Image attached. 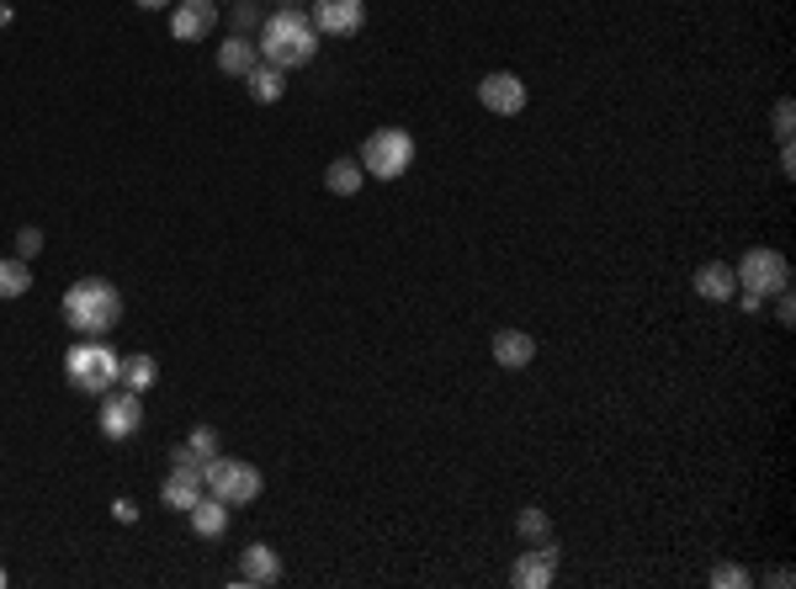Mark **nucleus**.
<instances>
[{
    "label": "nucleus",
    "instance_id": "nucleus-25",
    "mask_svg": "<svg viewBox=\"0 0 796 589\" xmlns=\"http://www.w3.org/2000/svg\"><path fill=\"white\" fill-rule=\"evenodd\" d=\"M712 589H749V574L733 568V563H716L712 568Z\"/></svg>",
    "mask_w": 796,
    "mask_h": 589
},
{
    "label": "nucleus",
    "instance_id": "nucleus-18",
    "mask_svg": "<svg viewBox=\"0 0 796 589\" xmlns=\"http://www.w3.org/2000/svg\"><path fill=\"white\" fill-rule=\"evenodd\" d=\"M244 85H250V96L261 101V107H272V101H281V91H287V70H277V64H255L250 75H244Z\"/></svg>",
    "mask_w": 796,
    "mask_h": 589
},
{
    "label": "nucleus",
    "instance_id": "nucleus-3",
    "mask_svg": "<svg viewBox=\"0 0 796 589\" xmlns=\"http://www.w3.org/2000/svg\"><path fill=\"white\" fill-rule=\"evenodd\" d=\"M64 377H70L80 393H96V398H101V393H112L122 383V356L112 351L101 335H96V340L80 335L75 346H70V356H64Z\"/></svg>",
    "mask_w": 796,
    "mask_h": 589
},
{
    "label": "nucleus",
    "instance_id": "nucleus-24",
    "mask_svg": "<svg viewBox=\"0 0 796 589\" xmlns=\"http://www.w3.org/2000/svg\"><path fill=\"white\" fill-rule=\"evenodd\" d=\"M770 122H775V139H781V144H792V133H796V107H792V101H775Z\"/></svg>",
    "mask_w": 796,
    "mask_h": 589
},
{
    "label": "nucleus",
    "instance_id": "nucleus-22",
    "mask_svg": "<svg viewBox=\"0 0 796 589\" xmlns=\"http://www.w3.org/2000/svg\"><path fill=\"white\" fill-rule=\"evenodd\" d=\"M202 468H207V462H202V457L192 452V446H170V472H186V478H202Z\"/></svg>",
    "mask_w": 796,
    "mask_h": 589
},
{
    "label": "nucleus",
    "instance_id": "nucleus-14",
    "mask_svg": "<svg viewBox=\"0 0 796 589\" xmlns=\"http://www.w3.org/2000/svg\"><path fill=\"white\" fill-rule=\"evenodd\" d=\"M531 356H536V340H531L526 329H499V335H494V361H499V366L520 372V366H531Z\"/></svg>",
    "mask_w": 796,
    "mask_h": 589
},
{
    "label": "nucleus",
    "instance_id": "nucleus-27",
    "mask_svg": "<svg viewBox=\"0 0 796 589\" xmlns=\"http://www.w3.org/2000/svg\"><path fill=\"white\" fill-rule=\"evenodd\" d=\"M255 22H261L255 0H239V5H234V33H244V38H250V27H255Z\"/></svg>",
    "mask_w": 796,
    "mask_h": 589
},
{
    "label": "nucleus",
    "instance_id": "nucleus-33",
    "mask_svg": "<svg viewBox=\"0 0 796 589\" xmlns=\"http://www.w3.org/2000/svg\"><path fill=\"white\" fill-rule=\"evenodd\" d=\"M0 27H11V5H0Z\"/></svg>",
    "mask_w": 796,
    "mask_h": 589
},
{
    "label": "nucleus",
    "instance_id": "nucleus-15",
    "mask_svg": "<svg viewBox=\"0 0 796 589\" xmlns=\"http://www.w3.org/2000/svg\"><path fill=\"white\" fill-rule=\"evenodd\" d=\"M696 292H701L707 303H727V298L738 292V276H733V266H722V261H707V266L696 272Z\"/></svg>",
    "mask_w": 796,
    "mask_h": 589
},
{
    "label": "nucleus",
    "instance_id": "nucleus-5",
    "mask_svg": "<svg viewBox=\"0 0 796 589\" xmlns=\"http://www.w3.org/2000/svg\"><path fill=\"white\" fill-rule=\"evenodd\" d=\"M361 170L377 176V181H398L409 165H414V139L403 128H377L366 144H361Z\"/></svg>",
    "mask_w": 796,
    "mask_h": 589
},
{
    "label": "nucleus",
    "instance_id": "nucleus-9",
    "mask_svg": "<svg viewBox=\"0 0 796 589\" xmlns=\"http://www.w3.org/2000/svg\"><path fill=\"white\" fill-rule=\"evenodd\" d=\"M478 101L494 118H516V112H526V80L510 75V70H494V75L478 80Z\"/></svg>",
    "mask_w": 796,
    "mask_h": 589
},
{
    "label": "nucleus",
    "instance_id": "nucleus-30",
    "mask_svg": "<svg viewBox=\"0 0 796 589\" xmlns=\"http://www.w3.org/2000/svg\"><path fill=\"white\" fill-rule=\"evenodd\" d=\"M112 515H118L122 526H133V520H138V505H133V500H118V505H112Z\"/></svg>",
    "mask_w": 796,
    "mask_h": 589
},
{
    "label": "nucleus",
    "instance_id": "nucleus-13",
    "mask_svg": "<svg viewBox=\"0 0 796 589\" xmlns=\"http://www.w3.org/2000/svg\"><path fill=\"white\" fill-rule=\"evenodd\" d=\"M186 520H192V531H197V537L218 542V537L229 531V505H224L218 494H207V489H202V500L186 510Z\"/></svg>",
    "mask_w": 796,
    "mask_h": 589
},
{
    "label": "nucleus",
    "instance_id": "nucleus-29",
    "mask_svg": "<svg viewBox=\"0 0 796 589\" xmlns=\"http://www.w3.org/2000/svg\"><path fill=\"white\" fill-rule=\"evenodd\" d=\"M775 298H781V303H775V318H781V324H792V318H796V303H792V287H781V292H775Z\"/></svg>",
    "mask_w": 796,
    "mask_h": 589
},
{
    "label": "nucleus",
    "instance_id": "nucleus-11",
    "mask_svg": "<svg viewBox=\"0 0 796 589\" xmlns=\"http://www.w3.org/2000/svg\"><path fill=\"white\" fill-rule=\"evenodd\" d=\"M553 574H557V542H553V537L531 542V548L516 557V585H526V589L553 585Z\"/></svg>",
    "mask_w": 796,
    "mask_h": 589
},
{
    "label": "nucleus",
    "instance_id": "nucleus-8",
    "mask_svg": "<svg viewBox=\"0 0 796 589\" xmlns=\"http://www.w3.org/2000/svg\"><path fill=\"white\" fill-rule=\"evenodd\" d=\"M218 27V0H176L170 5V38L176 43H202Z\"/></svg>",
    "mask_w": 796,
    "mask_h": 589
},
{
    "label": "nucleus",
    "instance_id": "nucleus-28",
    "mask_svg": "<svg viewBox=\"0 0 796 589\" xmlns=\"http://www.w3.org/2000/svg\"><path fill=\"white\" fill-rule=\"evenodd\" d=\"M38 250H43V229H22V235H16V255H22V261H33Z\"/></svg>",
    "mask_w": 796,
    "mask_h": 589
},
{
    "label": "nucleus",
    "instance_id": "nucleus-6",
    "mask_svg": "<svg viewBox=\"0 0 796 589\" xmlns=\"http://www.w3.org/2000/svg\"><path fill=\"white\" fill-rule=\"evenodd\" d=\"M738 287L749 292V298H775L781 287H792V266H786V255L781 250H770V244H755L749 255H738Z\"/></svg>",
    "mask_w": 796,
    "mask_h": 589
},
{
    "label": "nucleus",
    "instance_id": "nucleus-20",
    "mask_svg": "<svg viewBox=\"0 0 796 589\" xmlns=\"http://www.w3.org/2000/svg\"><path fill=\"white\" fill-rule=\"evenodd\" d=\"M27 292H33V266L22 255H5L0 261V298L11 303V298H27Z\"/></svg>",
    "mask_w": 796,
    "mask_h": 589
},
{
    "label": "nucleus",
    "instance_id": "nucleus-4",
    "mask_svg": "<svg viewBox=\"0 0 796 589\" xmlns=\"http://www.w3.org/2000/svg\"><path fill=\"white\" fill-rule=\"evenodd\" d=\"M202 483H207V494H218L229 510L234 505H255L261 500V489H266V478L255 462H239V457H207V468H202Z\"/></svg>",
    "mask_w": 796,
    "mask_h": 589
},
{
    "label": "nucleus",
    "instance_id": "nucleus-1",
    "mask_svg": "<svg viewBox=\"0 0 796 589\" xmlns=\"http://www.w3.org/2000/svg\"><path fill=\"white\" fill-rule=\"evenodd\" d=\"M261 59L266 64H277V70H298V64H309L318 53V27L298 11V5H281L272 11L266 22H261Z\"/></svg>",
    "mask_w": 796,
    "mask_h": 589
},
{
    "label": "nucleus",
    "instance_id": "nucleus-10",
    "mask_svg": "<svg viewBox=\"0 0 796 589\" xmlns=\"http://www.w3.org/2000/svg\"><path fill=\"white\" fill-rule=\"evenodd\" d=\"M309 22L318 27V38H351V33H361V22H366V5L361 0H314Z\"/></svg>",
    "mask_w": 796,
    "mask_h": 589
},
{
    "label": "nucleus",
    "instance_id": "nucleus-23",
    "mask_svg": "<svg viewBox=\"0 0 796 589\" xmlns=\"http://www.w3.org/2000/svg\"><path fill=\"white\" fill-rule=\"evenodd\" d=\"M520 537H526V542H542V537H547V515L536 510V505L520 510Z\"/></svg>",
    "mask_w": 796,
    "mask_h": 589
},
{
    "label": "nucleus",
    "instance_id": "nucleus-19",
    "mask_svg": "<svg viewBox=\"0 0 796 589\" xmlns=\"http://www.w3.org/2000/svg\"><path fill=\"white\" fill-rule=\"evenodd\" d=\"M361 181H366V170H361V159H335V165H329V170H324V187H329V192L335 196H357L361 192Z\"/></svg>",
    "mask_w": 796,
    "mask_h": 589
},
{
    "label": "nucleus",
    "instance_id": "nucleus-12",
    "mask_svg": "<svg viewBox=\"0 0 796 589\" xmlns=\"http://www.w3.org/2000/svg\"><path fill=\"white\" fill-rule=\"evenodd\" d=\"M239 589H272V585H281V557L266 542H250L244 548V568H239V579H234Z\"/></svg>",
    "mask_w": 796,
    "mask_h": 589
},
{
    "label": "nucleus",
    "instance_id": "nucleus-21",
    "mask_svg": "<svg viewBox=\"0 0 796 589\" xmlns=\"http://www.w3.org/2000/svg\"><path fill=\"white\" fill-rule=\"evenodd\" d=\"M155 377H159L155 356H122V388H128V393H138V398H144V393L155 388Z\"/></svg>",
    "mask_w": 796,
    "mask_h": 589
},
{
    "label": "nucleus",
    "instance_id": "nucleus-34",
    "mask_svg": "<svg viewBox=\"0 0 796 589\" xmlns=\"http://www.w3.org/2000/svg\"><path fill=\"white\" fill-rule=\"evenodd\" d=\"M0 589H5V568H0Z\"/></svg>",
    "mask_w": 796,
    "mask_h": 589
},
{
    "label": "nucleus",
    "instance_id": "nucleus-7",
    "mask_svg": "<svg viewBox=\"0 0 796 589\" xmlns=\"http://www.w3.org/2000/svg\"><path fill=\"white\" fill-rule=\"evenodd\" d=\"M144 431V404H138V393H101V435L107 441H128V435Z\"/></svg>",
    "mask_w": 796,
    "mask_h": 589
},
{
    "label": "nucleus",
    "instance_id": "nucleus-31",
    "mask_svg": "<svg viewBox=\"0 0 796 589\" xmlns=\"http://www.w3.org/2000/svg\"><path fill=\"white\" fill-rule=\"evenodd\" d=\"M781 176H796V149L792 144H781Z\"/></svg>",
    "mask_w": 796,
    "mask_h": 589
},
{
    "label": "nucleus",
    "instance_id": "nucleus-17",
    "mask_svg": "<svg viewBox=\"0 0 796 589\" xmlns=\"http://www.w3.org/2000/svg\"><path fill=\"white\" fill-rule=\"evenodd\" d=\"M255 53H261L255 38L234 33L229 43H218V70H224V75H250V70H255Z\"/></svg>",
    "mask_w": 796,
    "mask_h": 589
},
{
    "label": "nucleus",
    "instance_id": "nucleus-2",
    "mask_svg": "<svg viewBox=\"0 0 796 589\" xmlns=\"http://www.w3.org/2000/svg\"><path fill=\"white\" fill-rule=\"evenodd\" d=\"M64 324L75 335H112L122 324V292L107 276H80L75 287L64 292Z\"/></svg>",
    "mask_w": 796,
    "mask_h": 589
},
{
    "label": "nucleus",
    "instance_id": "nucleus-16",
    "mask_svg": "<svg viewBox=\"0 0 796 589\" xmlns=\"http://www.w3.org/2000/svg\"><path fill=\"white\" fill-rule=\"evenodd\" d=\"M202 489H207L202 478L170 472V478H165V489H159V505H165V510H176V515H186V510H192V505L202 500Z\"/></svg>",
    "mask_w": 796,
    "mask_h": 589
},
{
    "label": "nucleus",
    "instance_id": "nucleus-32",
    "mask_svg": "<svg viewBox=\"0 0 796 589\" xmlns=\"http://www.w3.org/2000/svg\"><path fill=\"white\" fill-rule=\"evenodd\" d=\"M138 5H144V11H165L170 0H138Z\"/></svg>",
    "mask_w": 796,
    "mask_h": 589
},
{
    "label": "nucleus",
    "instance_id": "nucleus-26",
    "mask_svg": "<svg viewBox=\"0 0 796 589\" xmlns=\"http://www.w3.org/2000/svg\"><path fill=\"white\" fill-rule=\"evenodd\" d=\"M186 446H192V452H197L202 462H207V457H218V431H213V425H197Z\"/></svg>",
    "mask_w": 796,
    "mask_h": 589
}]
</instances>
